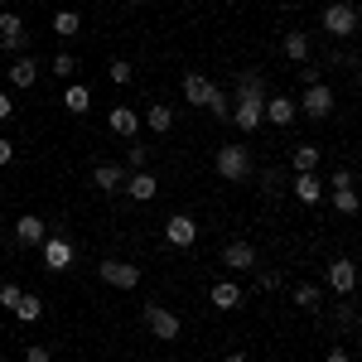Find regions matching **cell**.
I'll return each mask as SVG.
<instances>
[{"label": "cell", "instance_id": "obj_1", "mask_svg": "<svg viewBox=\"0 0 362 362\" xmlns=\"http://www.w3.org/2000/svg\"><path fill=\"white\" fill-rule=\"evenodd\" d=\"M184 102L189 107H208L218 121H232V107H227L223 87L213 83V78H203V73H184Z\"/></svg>", "mask_w": 362, "mask_h": 362}, {"label": "cell", "instance_id": "obj_2", "mask_svg": "<svg viewBox=\"0 0 362 362\" xmlns=\"http://www.w3.org/2000/svg\"><path fill=\"white\" fill-rule=\"evenodd\" d=\"M213 165H218V174H223L227 184H247L251 174H256V160H251L247 145H218Z\"/></svg>", "mask_w": 362, "mask_h": 362}, {"label": "cell", "instance_id": "obj_3", "mask_svg": "<svg viewBox=\"0 0 362 362\" xmlns=\"http://www.w3.org/2000/svg\"><path fill=\"white\" fill-rule=\"evenodd\" d=\"M97 276H102V285H112V290H136L140 285V266L136 261H116V256H107V261H97Z\"/></svg>", "mask_w": 362, "mask_h": 362}, {"label": "cell", "instance_id": "obj_4", "mask_svg": "<svg viewBox=\"0 0 362 362\" xmlns=\"http://www.w3.org/2000/svg\"><path fill=\"white\" fill-rule=\"evenodd\" d=\"M140 319H145V329L160 338V343H174V338H179V314H174V309L145 305V309H140Z\"/></svg>", "mask_w": 362, "mask_h": 362}, {"label": "cell", "instance_id": "obj_5", "mask_svg": "<svg viewBox=\"0 0 362 362\" xmlns=\"http://www.w3.org/2000/svg\"><path fill=\"white\" fill-rule=\"evenodd\" d=\"M295 107H300L309 121H329V116H334V87H329V83L305 87V102H295Z\"/></svg>", "mask_w": 362, "mask_h": 362}, {"label": "cell", "instance_id": "obj_6", "mask_svg": "<svg viewBox=\"0 0 362 362\" xmlns=\"http://www.w3.org/2000/svg\"><path fill=\"white\" fill-rule=\"evenodd\" d=\"M0 49L5 54H29V39H25V20L15 15V10H0Z\"/></svg>", "mask_w": 362, "mask_h": 362}, {"label": "cell", "instance_id": "obj_7", "mask_svg": "<svg viewBox=\"0 0 362 362\" xmlns=\"http://www.w3.org/2000/svg\"><path fill=\"white\" fill-rule=\"evenodd\" d=\"M324 29H329V39H348V34L358 29V10H353L348 0H334V5L324 10Z\"/></svg>", "mask_w": 362, "mask_h": 362}, {"label": "cell", "instance_id": "obj_8", "mask_svg": "<svg viewBox=\"0 0 362 362\" xmlns=\"http://www.w3.org/2000/svg\"><path fill=\"white\" fill-rule=\"evenodd\" d=\"M329 290H334V295H343V300H348V295H353V290H358V266H353V261H348V256H334V261H329Z\"/></svg>", "mask_w": 362, "mask_h": 362}, {"label": "cell", "instance_id": "obj_9", "mask_svg": "<svg viewBox=\"0 0 362 362\" xmlns=\"http://www.w3.org/2000/svg\"><path fill=\"white\" fill-rule=\"evenodd\" d=\"M165 242L179 251H189L198 242V223L189 218V213H174V218H165Z\"/></svg>", "mask_w": 362, "mask_h": 362}, {"label": "cell", "instance_id": "obj_10", "mask_svg": "<svg viewBox=\"0 0 362 362\" xmlns=\"http://www.w3.org/2000/svg\"><path fill=\"white\" fill-rule=\"evenodd\" d=\"M39 251H44V271H54V276L73 266V242H68V237H44Z\"/></svg>", "mask_w": 362, "mask_h": 362}, {"label": "cell", "instance_id": "obj_11", "mask_svg": "<svg viewBox=\"0 0 362 362\" xmlns=\"http://www.w3.org/2000/svg\"><path fill=\"white\" fill-rule=\"evenodd\" d=\"M218 261H223L227 271H256V247L251 242H227L218 251Z\"/></svg>", "mask_w": 362, "mask_h": 362}, {"label": "cell", "instance_id": "obj_12", "mask_svg": "<svg viewBox=\"0 0 362 362\" xmlns=\"http://www.w3.org/2000/svg\"><path fill=\"white\" fill-rule=\"evenodd\" d=\"M121 194H131L136 203H150V198L160 194V179H155L150 169H136V174H126V184H121Z\"/></svg>", "mask_w": 362, "mask_h": 362}, {"label": "cell", "instance_id": "obj_13", "mask_svg": "<svg viewBox=\"0 0 362 362\" xmlns=\"http://www.w3.org/2000/svg\"><path fill=\"white\" fill-rule=\"evenodd\" d=\"M232 97H237V102H266L271 92H266V78H261V73L242 68V73H237V87H232Z\"/></svg>", "mask_w": 362, "mask_h": 362}, {"label": "cell", "instance_id": "obj_14", "mask_svg": "<svg viewBox=\"0 0 362 362\" xmlns=\"http://www.w3.org/2000/svg\"><path fill=\"white\" fill-rule=\"evenodd\" d=\"M266 102H232V126L242 131V136H251V131H261V121H266V112H261Z\"/></svg>", "mask_w": 362, "mask_h": 362}, {"label": "cell", "instance_id": "obj_15", "mask_svg": "<svg viewBox=\"0 0 362 362\" xmlns=\"http://www.w3.org/2000/svg\"><path fill=\"white\" fill-rule=\"evenodd\" d=\"M5 78H10V87H15V92H29V87L39 83V63H34L29 54H20L10 68H5Z\"/></svg>", "mask_w": 362, "mask_h": 362}, {"label": "cell", "instance_id": "obj_16", "mask_svg": "<svg viewBox=\"0 0 362 362\" xmlns=\"http://www.w3.org/2000/svg\"><path fill=\"white\" fill-rule=\"evenodd\" d=\"M126 174H131L126 165H112V160H102V165H97V174H92V184H97L102 194H121V184H126Z\"/></svg>", "mask_w": 362, "mask_h": 362}, {"label": "cell", "instance_id": "obj_17", "mask_svg": "<svg viewBox=\"0 0 362 362\" xmlns=\"http://www.w3.org/2000/svg\"><path fill=\"white\" fill-rule=\"evenodd\" d=\"M208 300H213V309H218V314H232V309L242 305L247 295H242V285H232V280H218V285L208 290Z\"/></svg>", "mask_w": 362, "mask_h": 362}, {"label": "cell", "instance_id": "obj_18", "mask_svg": "<svg viewBox=\"0 0 362 362\" xmlns=\"http://www.w3.org/2000/svg\"><path fill=\"white\" fill-rule=\"evenodd\" d=\"M266 121L271 126H295V116H300V107H295V97H266Z\"/></svg>", "mask_w": 362, "mask_h": 362}, {"label": "cell", "instance_id": "obj_19", "mask_svg": "<svg viewBox=\"0 0 362 362\" xmlns=\"http://www.w3.org/2000/svg\"><path fill=\"white\" fill-rule=\"evenodd\" d=\"M44 237H49V223H44V218H34V213H25V218L15 223V242H20V247H39Z\"/></svg>", "mask_w": 362, "mask_h": 362}, {"label": "cell", "instance_id": "obj_20", "mask_svg": "<svg viewBox=\"0 0 362 362\" xmlns=\"http://www.w3.org/2000/svg\"><path fill=\"white\" fill-rule=\"evenodd\" d=\"M107 126H112L116 136H136V131H140V112H136V107H112Z\"/></svg>", "mask_w": 362, "mask_h": 362}, {"label": "cell", "instance_id": "obj_21", "mask_svg": "<svg viewBox=\"0 0 362 362\" xmlns=\"http://www.w3.org/2000/svg\"><path fill=\"white\" fill-rule=\"evenodd\" d=\"M280 49H285V58H290L295 68H300V63H309V34H305V29H290Z\"/></svg>", "mask_w": 362, "mask_h": 362}, {"label": "cell", "instance_id": "obj_22", "mask_svg": "<svg viewBox=\"0 0 362 362\" xmlns=\"http://www.w3.org/2000/svg\"><path fill=\"white\" fill-rule=\"evenodd\" d=\"M63 107H68L73 116H87V112H92V92H87L83 83H68V87H63Z\"/></svg>", "mask_w": 362, "mask_h": 362}, {"label": "cell", "instance_id": "obj_23", "mask_svg": "<svg viewBox=\"0 0 362 362\" xmlns=\"http://www.w3.org/2000/svg\"><path fill=\"white\" fill-rule=\"evenodd\" d=\"M319 160H324L319 145H295V150H290V169H295V174H314Z\"/></svg>", "mask_w": 362, "mask_h": 362}, {"label": "cell", "instance_id": "obj_24", "mask_svg": "<svg viewBox=\"0 0 362 362\" xmlns=\"http://www.w3.org/2000/svg\"><path fill=\"white\" fill-rule=\"evenodd\" d=\"M145 126H150L155 136H169V131H174V107H165V102H155V107L145 112Z\"/></svg>", "mask_w": 362, "mask_h": 362}, {"label": "cell", "instance_id": "obj_25", "mask_svg": "<svg viewBox=\"0 0 362 362\" xmlns=\"http://www.w3.org/2000/svg\"><path fill=\"white\" fill-rule=\"evenodd\" d=\"M295 198L300 203H319L324 198V179L319 174H295Z\"/></svg>", "mask_w": 362, "mask_h": 362}, {"label": "cell", "instance_id": "obj_26", "mask_svg": "<svg viewBox=\"0 0 362 362\" xmlns=\"http://www.w3.org/2000/svg\"><path fill=\"white\" fill-rule=\"evenodd\" d=\"M54 34H58V39L83 34V15H78V10H58V15H54Z\"/></svg>", "mask_w": 362, "mask_h": 362}, {"label": "cell", "instance_id": "obj_27", "mask_svg": "<svg viewBox=\"0 0 362 362\" xmlns=\"http://www.w3.org/2000/svg\"><path fill=\"white\" fill-rule=\"evenodd\" d=\"M319 305H324V290L309 285V280H300V285H295V309H309V314H314Z\"/></svg>", "mask_w": 362, "mask_h": 362}, {"label": "cell", "instance_id": "obj_28", "mask_svg": "<svg viewBox=\"0 0 362 362\" xmlns=\"http://www.w3.org/2000/svg\"><path fill=\"white\" fill-rule=\"evenodd\" d=\"M15 319H20V324H39V319H44V300H39V295H25V300L15 305Z\"/></svg>", "mask_w": 362, "mask_h": 362}, {"label": "cell", "instance_id": "obj_29", "mask_svg": "<svg viewBox=\"0 0 362 362\" xmlns=\"http://www.w3.org/2000/svg\"><path fill=\"white\" fill-rule=\"evenodd\" d=\"M49 73H54V78H73V73H78V58L68 54V49H58V54L49 58Z\"/></svg>", "mask_w": 362, "mask_h": 362}, {"label": "cell", "instance_id": "obj_30", "mask_svg": "<svg viewBox=\"0 0 362 362\" xmlns=\"http://www.w3.org/2000/svg\"><path fill=\"white\" fill-rule=\"evenodd\" d=\"M334 213L353 218V213H358V189H334Z\"/></svg>", "mask_w": 362, "mask_h": 362}, {"label": "cell", "instance_id": "obj_31", "mask_svg": "<svg viewBox=\"0 0 362 362\" xmlns=\"http://www.w3.org/2000/svg\"><path fill=\"white\" fill-rule=\"evenodd\" d=\"M20 300H25V290H20L15 280H5V285H0V309H10V314H15V305H20Z\"/></svg>", "mask_w": 362, "mask_h": 362}, {"label": "cell", "instance_id": "obj_32", "mask_svg": "<svg viewBox=\"0 0 362 362\" xmlns=\"http://www.w3.org/2000/svg\"><path fill=\"white\" fill-rule=\"evenodd\" d=\"M145 165H150V145H131V150H126V169L136 174V169H145Z\"/></svg>", "mask_w": 362, "mask_h": 362}, {"label": "cell", "instance_id": "obj_33", "mask_svg": "<svg viewBox=\"0 0 362 362\" xmlns=\"http://www.w3.org/2000/svg\"><path fill=\"white\" fill-rule=\"evenodd\" d=\"M107 73H112V83H121V87H126L131 78H136V63H126V58H116V63L107 68Z\"/></svg>", "mask_w": 362, "mask_h": 362}, {"label": "cell", "instance_id": "obj_34", "mask_svg": "<svg viewBox=\"0 0 362 362\" xmlns=\"http://www.w3.org/2000/svg\"><path fill=\"white\" fill-rule=\"evenodd\" d=\"M338 324H343V329H353V324H358V309H353V300H343V305H338Z\"/></svg>", "mask_w": 362, "mask_h": 362}, {"label": "cell", "instance_id": "obj_35", "mask_svg": "<svg viewBox=\"0 0 362 362\" xmlns=\"http://www.w3.org/2000/svg\"><path fill=\"white\" fill-rule=\"evenodd\" d=\"M25 362H54V353L44 343H34V348H25Z\"/></svg>", "mask_w": 362, "mask_h": 362}, {"label": "cell", "instance_id": "obj_36", "mask_svg": "<svg viewBox=\"0 0 362 362\" xmlns=\"http://www.w3.org/2000/svg\"><path fill=\"white\" fill-rule=\"evenodd\" d=\"M256 290H280V276L276 271H261V276H256Z\"/></svg>", "mask_w": 362, "mask_h": 362}, {"label": "cell", "instance_id": "obj_37", "mask_svg": "<svg viewBox=\"0 0 362 362\" xmlns=\"http://www.w3.org/2000/svg\"><path fill=\"white\" fill-rule=\"evenodd\" d=\"M10 160H15V140H5V136H0V169L10 165Z\"/></svg>", "mask_w": 362, "mask_h": 362}, {"label": "cell", "instance_id": "obj_38", "mask_svg": "<svg viewBox=\"0 0 362 362\" xmlns=\"http://www.w3.org/2000/svg\"><path fill=\"white\" fill-rule=\"evenodd\" d=\"M334 189H353V169H334Z\"/></svg>", "mask_w": 362, "mask_h": 362}, {"label": "cell", "instance_id": "obj_39", "mask_svg": "<svg viewBox=\"0 0 362 362\" xmlns=\"http://www.w3.org/2000/svg\"><path fill=\"white\" fill-rule=\"evenodd\" d=\"M300 83H305V87H314V83H319V68H309V63H300Z\"/></svg>", "mask_w": 362, "mask_h": 362}, {"label": "cell", "instance_id": "obj_40", "mask_svg": "<svg viewBox=\"0 0 362 362\" xmlns=\"http://www.w3.org/2000/svg\"><path fill=\"white\" fill-rule=\"evenodd\" d=\"M15 116V102H10V92H0V121H10Z\"/></svg>", "mask_w": 362, "mask_h": 362}, {"label": "cell", "instance_id": "obj_41", "mask_svg": "<svg viewBox=\"0 0 362 362\" xmlns=\"http://www.w3.org/2000/svg\"><path fill=\"white\" fill-rule=\"evenodd\" d=\"M324 362H353V358H348L343 348H329V358H324Z\"/></svg>", "mask_w": 362, "mask_h": 362}, {"label": "cell", "instance_id": "obj_42", "mask_svg": "<svg viewBox=\"0 0 362 362\" xmlns=\"http://www.w3.org/2000/svg\"><path fill=\"white\" fill-rule=\"evenodd\" d=\"M223 362H251V358H247V353H227Z\"/></svg>", "mask_w": 362, "mask_h": 362}, {"label": "cell", "instance_id": "obj_43", "mask_svg": "<svg viewBox=\"0 0 362 362\" xmlns=\"http://www.w3.org/2000/svg\"><path fill=\"white\" fill-rule=\"evenodd\" d=\"M126 5H145V0H126Z\"/></svg>", "mask_w": 362, "mask_h": 362}, {"label": "cell", "instance_id": "obj_44", "mask_svg": "<svg viewBox=\"0 0 362 362\" xmlns=\"http://www.w3.org/2000/svg\"><path fill=\"white\" fill-rule=\"evenodd\" d=\"M0 223H5V208H0Z\"/></svg>", "mask_w": 362, "mask_h": 362}, {"label": "cell", "instance_id": "obj_45", "mask_svg": "<svg viewBox=\"0 0 362 362\" xmlns=\"http://www.w3.org/2000/svg\"><path fill=\"white\" fill-rule=\"evenodd\" d=\"M0 362H5V358H0Z\"/></svg>", "mask_w": 362, "mask_h": 362}]
</instances>
